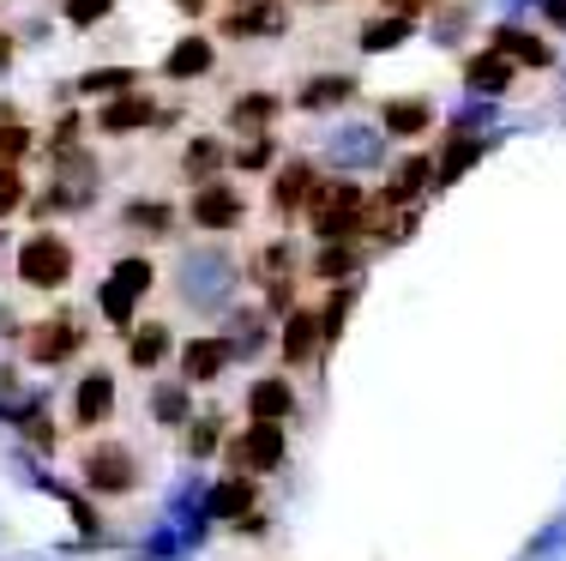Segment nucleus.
<instances>
[{"instance_id":"nucleus-16","label":"nucleus","mask_w":566,"mask_h":561,"mask_svg":"<svg viewBox=\"0 0 566 561\" xmlns=\"http://www.w3.org/2000/svg\"><path fill=\"white\" fill-rule=\"evenodd\" d=\"M229 356H235V344L218 339V332H206V339H187L181 344V381H218L229 368Z\"/></svg>"},{"instance_id":"nucleus-32","label":"nucleus","mask_w":566,"mask_h":561,"mask_svg":"<svg viewBox=\"0 0 566 561\" xmlns=\"http://www.w3.org/2000/svg\"><path fill=\"white\" fill-rule=\"evenodd\" d=\"M19 206H24V176L12 164H0V218H12Z\"/></svg>"},{"instance_id":"nucleus-39","label":"nucleus","mask_w":566,"mask_h":561,"mask_svg":"<svg viewBox=\"0 0 566 561\" xmlns=\"http://www.w3.org/2000/svg\"><path fill=\"white\" fill-rule=\"evenodd\" d=\"M229 7H253V0H229Z\"/></svg>"},{"instance_id":"nucleus-8","label":"nucleus","mask_w":566,"mask_h":561,"mask_svg":"<svg viewBox=\"0 0 566 561\" xmlns=\"http://www.w3.org/2000/svg\"><path fill=\"white\" fill-rule=\"evenodd\" d=\"M319 351H326V314L319 309H290V320H283V332H277L283 368H307Z\"/></svg>"},{"instance_id":"nucleus-5","label":"nucleus","mask_w":566,"mask_h":561,"mask_svg":"<svg viewBox=\"0 0 566 561\" xmlns=\"http://www.w3.org/2000/svg\"><path fill=\"white\" fill-rule=\"evenodd\" d=\"M78 477H85V489H97V496H133V489H139V453L120 447V440H97V447H85V459H78Z\"/></svg>"},{"instance_id":"nucleus-40","label":"nucleus","mask_w":566,"mask_h":561,"mask_svg":"<svg viewBox=\"0 0 566 561\" xmlns=\"http://www.w3.org/2000/svg\"><path fill=\"white\" fill-rule=\"evenodd\" d=\"M307 7H319V0H307ZM326 7H332V0H326Z\"/></svg>"},{"instance_id":"nucleus-26","label":"nucleus","mask_w":566,"mask_h":561,"mask_svg":"<svg viewBox=\"0 0 566 561\" xmlns=\"http://www.w3.org/2000/svg\"><path fill=\"white\" fill-rule=\"evenodd\" d=\"M434 176H440V164H434V157H410V164H398V181L386 187V194H392L398 206H410V199L422 194V187L434 181Z\"/></svg>"},{"instance_id":"nucleus-31","label":"nucleus","mask_w":566,"mask_h":561,"mask_svg":"<svg viewBox=\"0 0 566 561\" xmlns=\"http://www.w3.org/2000/svg\"><path fill=\"white\" fill-rule=\"evenodd\" d=\"M403 37H410V19H368L361 24V49H392V43H403Z\"/></svg>"},{"instance_id":"nucleus-27","label":"nucleus","mask_w":566,"mask_h":561,"mask_svg":"<svg viewBox=\"0 0 566 561\" xmlns=\"http://www.w3.org/2000/svg\"><path fill=\"white\" fill-rule=\"evenodd\" d=\"M31 145H36V133L24 127L12 110H0V164H12V169H19V157L31 152Z\"/></svg>"},{"instance_id":"nucleus-21","label":"nucleus","mask_w":566,"mask_h":561,"mask_svg":"<svg viewBox=\"0 0 566 561\" xmlns=\"http://www.w3.org/2000/svg\"><path fill=\"white\" fill-rule=\"evenodd\" d=\"M260 507V489H253V477H223L218 489H211V513L218 519H241Z\"/></svg>"},{"instance_id":"nucleus-23","label":"nucleus","mask_w":566,"mask_h":561,"mask_svg":"<svg viewBox=\"0 0 566 561\" xmlns=\"http://www.w3.org/2000/svg\"><path fill=\"white\" fill-rule=\"evenodd\" d=\"M464 79H470L476 91H489V97H494V91H506L512 79H518V66H512L506 55H494V49H489V55H470V61H464Z\"/></svg>"},{"instance_id":"nucleus-6","label":"nucleus","mask_w":566,"mask_h":561,"mask_svg":"<svg viewBox=\"0 0 566 561\" xmlns=\"http://www.w3.org/2000/svg\"><path fill=\"white\" fill-rule=\"evenodd\" d=\"M187 224H193V230H211V236L241 230V224H248V194L229 176L193 187V194H187Z\"/></svg>"},{"instance_id":"nucleus-37","label":"nucleus","mask_w":566,"mask_h":561,"mask_svg":"<svg viewBox=\"0 0 566 561\" xmlns=\"http://www.w3.org/2000/svg\"><path fill=\"white\" fill-rule=\"evenodd\" d=\"M175 7H181V12H187V19H199V12H206V7H211V0H175Z\"/></svg>"},{"instance_id":"nucleus-13","label":"nucleus","mask_w":566,"mask_h":561,"mask_svg":"<svg viewBox=\"0 0 566 561\" xmlns=\"http://www.w3.org/2000/svg\"><path fill=\"white\" fill-rule=\"evenodd\" d=\"M277 115H283L277 91H248V97L229 103V133H253V139H265V133H277Z\"/></svg>"},{"instance_id":"nucleus-9","label":"nucleus","mask_w":566,"mask_h":561,"mask_svg":"<svg viewBox=\"0 0 566 561\" xmlns=\"http://www.w3.org/2000/svg\"><path fill=\"white\" fill-rule=\"evenodd\" d=\"M169 356H175V326L169 320H151V314L133 320L127 326V368L133 374H157Z\"/></svg>"},{"instance_id":"nucleus-11","label":"nucleus","mask_w":566,"mask_h":561,"mask_svg":"<svg viewBox=\"0 0 566 561\" xmlns=\"http://www.w3.org/2000/svg\"><path fill=\"white\" fill-rule=\"evenodd\" d=\"M290 31V12L277 0H253V7H229L223 12V37L229 43H253V37H283Z\"/></svg>"},{"instance_id":"nucleus-3","label":"nucleus","mask_w":566,"mask_h":561,"mask_svg":"<svg viewBox=\"0 0 566 561\" xmlns=\"http://www.w3.org/2000/svg\"><path fill=\"white\" fill-rule=\"evenodd\" d=\"M73 266H78V253H73V242H66L61 230L24 236V248H19V278H24L31 290H61L66 278H73Z\"/></svg>"},{"instance_id":"nucleus-15","label":"nucleus","mask_w":566,"mask_h":561,"mask_svg":"<svg viewBox=\"0 0 566 561\" xmlns=\"http://www.w3.org/2000/svg\"><path fill=\"white\" fill-rule=\"evenodd\" d=\"M229 145L218 139V133H199L193 145L181 152V181H193V187H206V181H218V176H229Z\"/></svg>"},{"instance_id":"nucleus-18","label":"nucleus","mask_w":566,"mask_h":561,"mask_svg":"<svg viewBox=\"0 0 566 561\" xmlns=\"http://www.w3.org/2000/svg\"><path fill=\"white\" fill-rule=\"evenodd\" d=\"M380 122H386V133H398V139H422V133L434 127V103L428 97H386Z\"/></svg>"},{"instance_id":"nucleus-28","label":"nucleus","mask_w":566,"mask_h":561,"mask_svg":"<svg viewBox=\"0 0 566 561\" xmlns=\"http://www.w3.org/2000/svg\"><path fill=\"white\" fill-rule=\"evenodd\" d=\"M78 91H91V97H103V91H109V97H120V91H139V73H133V66H103V73L78 79Z\"/></svg>"},{"instance_id":"nucleus-4","label":"nucleus","mask_w":566,"mask_h":561,"mask_svg":"<svg viewBox=\"0 0 566 561\" xmlns=\"http://www.w3.org/2000/svg\"><path fill=\"white\" fill-rule=\"evenodd\" d=\"M283 453H290L283 423H248L241 435L223 440V465H229L235 477H265V471H277Z\"/></svg>"},{"instance_id":"nucleus-7","label":"nucleus","mask_w":566,"mask_h":561,"mask_svg":"<svg viewBox=\"0 0 566 561\" xmlns=\"http://www.w3.org/2000/svg\"><path fill=\"white\" fill-rule=\"evenodd\" d=\"M78 344H85V320L61 309V314L36 320L31 339H24V351H31V363H36V368H55V363H73Z\"/></svg>"},{"instance_id":"nucleus-33","label":"nucleus","mask_w":566,"mask_h":561,"mask_svg":"<svg viewBox=\"0 0 566 561\" xmlns=\"http://www.w3.org/2000/svg\"><path fill=\"white\" fill-rule=\"evenodd\" d=\"M265 164H272V133L253 139V145H241V152L229 157V169H265Z\"/></svg>"},{"instance_id":"nucleus-35","label":"nucleus","mask_w":566,"mask_h":561,"mask_svg":"<svg viewBox=\"0 0 566 561\" xmlns=\"http://www.w3.org/2000/svg\"><path fill=\"white\" fill-rule=\"evenodd\" d=\"M464 164H476V145H470V139H452L447 164H440V181H452V176H458V169H464Z\"/></svg>"},{"instance_id":"nucleus-36","label":"nucleus","mask_w":566,"mask_h":561,"mask_svg":"<svg viewBox=\"0 0 566 561\" xmlns=\"http://www.w3.org/2000/svg\"><path fill=\"white\" fill-rule=\"evenodd\" d=\"M109 7H115V0H66V19H73V24H97Z\"/></svg>"},{"instance_id":"nucleus-17","label":"nucleus","mask_w":566,"mask_h":561,"mask_svg":"<svg viewBox=\"0 0 566 561\" xmlns=\"http://www.w3.org/2000/svg\"><path fill=\"white\" fill-rule=\"evenodd\" d=\"M295 411V386L283 374H265V381L248 386V423H283Z\"/></svg>"},{"instance_id":"nucleus-12","label":"nucleus","mask_w":566,"mask_h":561,"mask_svg":"<svg viewBox=\"0 0 566 561\" xmlns=\"http://www.w3.org/2000/svg\"><path fill=\"white\" fill-rule=\"evenodd\" d=\"M157 122V103L145 97V91H120L97 110V133H109V139H127V133H145Z\"/></svg>"},{"instance_id":"nucleus-38","label":"nucleus","mask_w":566,"mask_h":561,"mask_svg":"<svg viewBox=\"0 0 566 561\" xmlns=\"http://www.w3.org/2000/svg\"><path fill=\"white\" fill-rule=\"evenodd\" d=\"M12 61V43H7V37H0V66H7Z\"/></svg>"},{"instance_id":"nucleus-25","label":"nucleus","mask_w":566,"mask_h":561,"mask_svg":"<svg viewBox=\"0 0 566 561\" xmlns=\"http://www.w3.org/2000/svg\"><path fill=\"white\" fill-rule=\"evenodd\" d=\"M349 97H356V79H349V73H319L314 85L302 91L307 110H338V103H349Z\"/></svg>"},{"instance_id":"nucleus-22","label":"nucleus","mask_w":566,"mask_h":561,"mask_svg":"<svg viewBox=\"0 0 566 561\" xmlns=\"http://www.w3.org/2000/svg\"><path fill=\"white\" fill-rule=\"evenodd\" d=\"M356 266H361V242H326L314 253V278H319V284H344Z\"/></svg>"},{"instance_id":"nucleus-30","label":"nucleus","mask_w":566,"mask_h":561,"mask_svg":"<svg viewBox=\"0 0 566 561\" xmlns=\"http://www.w3.org/2000/svg\"><path fill=\"white\" fill-rule=\"evenodd\" d=\"M120 218L139 224V230H151V236H164L169 224H175V206H164V199H139V206H127Z\"/></svg>"},{"instance_id":"nucleus-24","label":"nucleus","mask_w":566,"mask_h":561,"mask_svg":"<svg viewBox=\"0 0 566 561\" xmlns=\"http://www.w3.org/2000/svg\"><path fill=\"white\" fill-rule=\"evenodd\" d=\"M494 55H506L512 66H548V61H555V55H548V43H536V37H524V31H512V24H506V31H494Z\"/></svg>"},{"instance_id":"nucleus-2","label":"nucleus","mask_w":566,"mask_h":561,"mask_svg":"<svg viewBox=\"0 0 566 561\" xmlns=\"http://www.w3.org/2000/svg\"><path fill=\"white\" fill-rule=\"evenodd\" d=\"M151 284H157V266L145 260V253H127V260H115V266H109V278H103V290H97V314H103V326L127 332L133 320H139V302L151 297Z\"/></svg>"},{"instance_id":"nucleus-14","label":"nucleus","mask_w":566,"mask_h":561,"mask_svg":"<svg viewBox=\"0 0 566 561\" xmlns=\"http://www.w3.org/2000/svg\"><path fill=\"white\" fill-rule=\"evenodd\" d=\"M314 164L307 157H290V164H277V176H272V211L277 218H295V211L307 206V194H314Z\"/></svg>"},{"instance_id":"nucleus-10","label":"nucleus","mask_w":566,"mask_h":561,"mask_svg":"<svg viewBox=\"0 0 566 561\" xmlns=\"http://www.w3.org/2000/svg\"><path fill=\"white\" fill-rule=\"evenodd\" d=\"M115 417V374L85 368V381L73 386V429H103Z\"/></svg>"},{"instance_id":"nucleus-19","label":"nucleus","mask_w":566,"mask_h":561,"mask_svg":"<svg viewBox=\"0 0 566 561\" xmlns=\"http://www.w3.org/2000/svg\"><path fill=\"white\" fill-rule=\"evenodd\" d=\"M211 66H218V43H211V37H199V31H187L181 43L169 49L164 73H169V79H206Z\"/></svg>"},{"instance_id":"nucleus-1","label":"nucleus","mask_w":566,"mask_h":561,"mask_svg":"<svg viewBox=\"0 0 566 561\" xmlns=\"http://www.w3.org/2000/svg\"><path fill=\"white\" fill-rule=\"evenodd\" d=\"M361 206H368V194H361L356 181H314V194H307L302 218L314 224L319 242H361Z\"/></svg>"},{"instance_id":"nucleus-20","label":"nucleus","mask_w":566,"mask_h":561,"mask_svg":"<svg viewBox=\"0 0 566 561\" xmlns=\"http://www.w3.org/2000/svg\"><path fill=\"white\" fill-rule=\"evenodd\" d=\"M193 381H181V374H169V381L151 386V423H164V429H181V423H193V393H187Z\"/></svg>"},{"instance_id":"nucleus-29","label":"nucleus","mask_w":566,"mask_h":561,"mask_svg":"<svg viewBox=\"0 0 566 561\" xmlns=\"http://www.w3.org/2000/svg\"><path fill=\"white\" fill-rule=\"evenodd\" d=\"M218 440H223V411H199L193 417V429H187V453H218Z\"/></svg>"},{"instance_id":"nucleus-34","label":"nucleus","mask_w":566,"mask_h":561,"mask_svg":"<svg viewBox=\"0 0 566 561\" xmlns=\"http://www.w3.org/2000/svg\"><path fill=\"white\" fill-rule=\"evenodd\" d=\"M283 266H290V248H283V242H272V248H265L260 253V278H265V284H283Z\"/></svg>"}]
</instances>
